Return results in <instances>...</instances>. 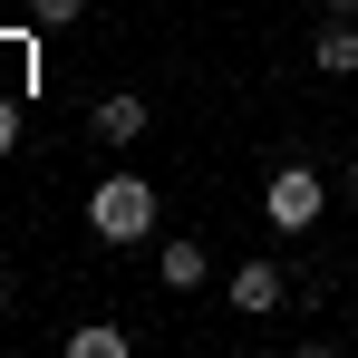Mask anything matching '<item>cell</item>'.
Returning a JSON list of instances; mask_svg holds the SVG:
<instances>
[{
	"label": "cell",
	"instance_id": "cell-6",
	"mask_svg": "<svg viewBox=\"0 0 358 358\" xmlns=\"http://www.w3.org/2000/svg\"><path fill=\"white\" fill-rule=\"evenodd\" d=\"M310 68H320V78H358V20H320Z\"/></svg>",
	"mask_w": 358,
	"mask_h": 358
},
{
	"label": "cell",
	"instance_id": "cell-7",
	"mask_svg": "<svg viewBox=\"0 0 358 358\" xmlns=\"http://www.w3.org/2000/svg\"><path fill=\"white\" fill-rule=\"evenodd\" d=\"M136 349V339H126L117 320H78V329H68V358H126Z\"/></svg>",
	"mask_w": 358,
	"mask_h": 358
},
{
	"label": "cell",
	"instance_id": "cell-9",
	"mask_svg": "<svg viewBox=\"0 0 358 358\" xmlns=\"http://www.w3.org/2000/svg\"><path fill=\"white\" fill-rule=\"evenodd\" d=\"M10 145H20V117H10V107H0V155H10Z\"/></svg>",
	"mask_w": 358,
	"mask_h": 358
},
{
	"label": "cell",
	"instance_id": "cell-4",
	"mask_svg": "<svg viewBox=\"0 0 358 358\" xmlns=\"http://www.w3.org/2000/svg\"><path fill=\"white\" fill-rule=\"evenodd\" d=\"M155 271H165V291H203V281H213V252H203L194 233H175L165 252H155Z\"/></svg>",
	"mask_w": 358,
	"mask_h": 358
},
{
	"label": "cell",
	"instance_id": "cell-10",
	"mask_svg": "<svg viewBox=\"0 0 358 358\" xmlns=\"http://www.w3.org/2000/svg\"><path fill=\"white\" fill-rule=\"evenodd\" d=\"M320 10H329V20H358V0H320Z\"/></svg>",
	"mask_w": 358,
	"mask_h": 358
},
{
	"label": "cell",
	"instance_id": "cell-2",
	"mask_svg": "<svg viewBox=\"0 0 358 358\" xmlns=\"http://www.w3.org/2000/svg\"><path fill=\"white\" fill-rule=\"evenodd\" d=\"M320 203H329V194H320L310 165H281V175L262 184V223H271V233H310V223H320Z\"/></svg>",
	"mask_w": 358,
	"mask_h": 358
},
{
	"label": "cell",
	"instance_id": "cell-11",
	"mask_svg": "<svg viewBox=\"0 0 358 358\" xmlns=\"http://www.w3.org/2000/svg\"><path fill=\"white\" fill-rule=\"evenodd\" d=\"M349 194H358V165H349Z\"/></svg>",
	"mask_w": 358,
	"mask_h": 358
},
{
	"label": "cell",
	"instance_id": "cell-8",
	"mask_svg": "<svg viewBox=\"0 0 358 358\" xmlns=\"http://www.w3.org/2000/svg\"><path fill=\"white\" fill-rule=\"evenodd\" d=\"M29 20L39 29H68V20H87V0H29Z\"/></svg>",
	"mask_w": 358,
	"mask_h": 358
},
{
	"label": "cell",
	"instance_id": "cell-1",
	"mask_svg": "<svg viewBox=\"0 0 358 358\" xmlns=\"http://www.w3.org/2000/svg\"><path fill=\"white\" fill-rule=\"evenodd\" d=\"M87 233L97 242H155V184L145 175H107L87 194Z\"/></svg>",
	"mask_w": 358,
	"mask_h": 358
},
{
	"label": "cell",
	"instance_id": "cell-3",
	"mask_svg": "<svg viewBox=\"0 0 358 358\" xmlns=\"http://www.w3.org/2000/svg\"><path fill=\"white\" fill-rule=\"evenodd\" d=\"M87 126H97V145H136V136H145V97H136V87H107Z\"/></svg>",
	"mask_w": 358,
	"mask_h": 358
},
{
	"label": "cell",
	"instance_id": "cell-5",
	"mask_svg": "<svg viewBox=\"0 0 358 358\" xmlns=\"http://www.w3.org/2000/svg\"><path fill=\"white\" fill-rule=\"evenodd\" d=\"M281 300H291L281 262H242V271H233V310H252V320H262V310H281Z\"/></svg>",
	"mask_w": 358,
	"mask_h": 358
}]
</instances>
